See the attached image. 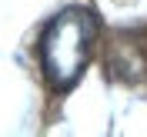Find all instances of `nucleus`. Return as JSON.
<instances>
[{"mask_svg": "<svg viewBox=\"0 0 147 137\" xmlns=\"http://www.w3.org/2000/svg\"><path fill=\"white\" fill-rule=\"evenodd\" d=\"M97 40V17L87 7L60 10L40 37V64L54 90H70L80 80Z\"/></svg>", "mask_w": 147, "mask_h": 137, "instance_id": "1", "label": "nucleus"}]
</instances>
